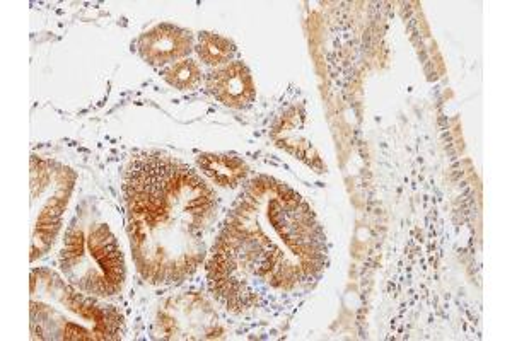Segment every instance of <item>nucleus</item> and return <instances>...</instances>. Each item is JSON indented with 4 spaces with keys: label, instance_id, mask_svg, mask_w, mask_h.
I'll return each mask as SVG.
<instances>
[{
    "label": "nucleus",
    "instance_id": "nucleus-1",
    "mask_svg": "<svg viewBox=\"0 0 512 341\" xmlns=\"http://www.w3.org/2000/svg\"><path fill=\"white\" fill-rule=\"evenodd\" d=\"M128 232L140 275L151 284L180 282L197 270L216 220V195L187 164L142 156L125 174Z\"/></svg>",
    "mask_w": 512,
    "mask_h": 341
},
{
    "label": "nucleus",
    "instance_id": "nucleus-2",
    "mask_svg": "<svg viewBox=\"0 0 512 341\" xmlns=\"http://www.w3.org/2000/svg\"><path fill=\"white\" fill-rule=\"evenodd\" d=\"M238 272L294 290L326 265L325 234L296 191L270 178L251 181L216 241Z\"/></svg>",
    "mask_w": 512,
    "mask_h": 341
},
{
    "label": "nucleus",
    "instance_id": "nucleus-3",
    "mask_svg": "<svg viewBox=\"0 0 512 341\" xmlns=\"http://www.w3.org/2000/svg\"><path fill=\"white\" fill-rule=\"evenodd\" d=\"M60 266L72 284L98 297L117 294L125 280L122 249L105 224L70 227Z\"/></svg>",
    "mask_w": 512,
    "mask_h": 341
},
{
    "label": "nucleus",
    "instance_id": "nucleus-4",
    "mask_svg": "<svg viewBox=\"0 0 512 341\" xmlns=\"http://www.w3.org/2000/svg\"><path fill=\"white\" fill-rule=\"evenodd\" d=\"M31 292L40 294L38 302L33 301L31 304L50 307V309L69 314V316L43 319L33 323V326L38 324V328L48 323H52V330L59 328L53 333L52 338H60V340H117L120 338L122 316L113 307L98 306L86 295L69 289L67 285L64 287L55 275L40 278L38 290L31 289ZM52 330H48V333Z\"/></svg>",
    "mask_w": 512,
    "mask_h": 341
},
{
    "label": "nucleus",
    "instance_id": "nucleus-5",
    "mask_svg": "<svg viewBox=\"0 0 512 341\" xmlns=\"http://www.w3.org/2000/svg\"><path fill=\"white\" fill-rule=\"evenodd\" d=\"M139 52L149 64H171L192 52V36L173 24H159L142 35Z\"/></svg>",
    "mask_w": 512,
    "mask_h": 341
},
{
    "label": "nucleus",
    "instance_id": "nucleus-6",
    "mask_svg": "<svg viewBox=\"0 0 512 341\" xmlns=\"http://www.w3.org/2000/svg\"><path fill=\"white\" fill-rule=\"evenodd\" d=\"M207 86L212 96L229 108H245L255 99V84L250 70L241 62L210 72Z\"/></svg>",
    "mask_w": 512,
    "mask_h": 341
},
{
    "label": "nucleus",
    "instance_id": "nucleus-7",
    "mask_svg": "<svg viewBox=\"0 0 512 341\" xmlns=\"http://www.w3.org/2000/svg\"><path fill=\"white\" fill-rule=\"evenodd\" d=\"M198 166L202 168L210 180L221 186L239 185L245 180L248 168L245 162L233 156H214V154H204L198 157Z\"/></svg>",
    "mask_w": 512,
    "mask_h": 341
},
{
    "label": "nucleus",
    "instance_id": "nucleus-8",
    "mask_svg": "<svg viewBox=\"0 0 512 341\" xmlns=\"http://www.w3.org/2000/svg\"><path fill=\"white\" fill-rule=\"evenodd\" d=\"M198 57L204 60L207 65H221L229 62L236 53L233 41L214 35V33H204L200 36L197 47Z\"/></svg>",
    "mask_w": 512,
    "mask_h": 341
},
{
    "label": "nucleus",
    "instance_id": "nucleus-9",
    "mask_svg": "<svg viewBox=\"0 0 512 341\" xmlns=\"http://www.w3.org/2000/svg\"><path fill=\"white\" fill-rule=\"evenodd\" d=\"M164 81L168 82L169 86L181 89V91L195 89L202 81V70L193 60H181L164 72Z\"/></svg>",
    "mask_w": 512,
    "mask_h": 341
}]
</instances>
